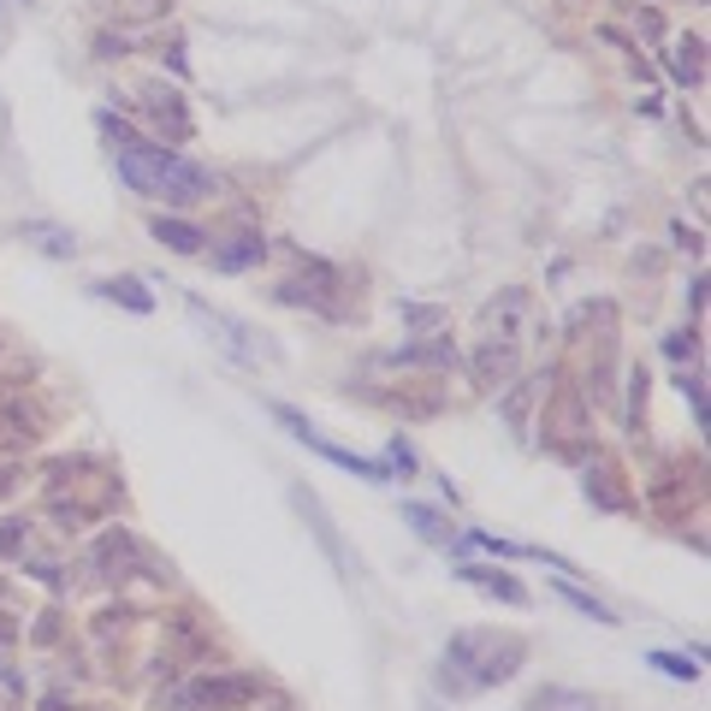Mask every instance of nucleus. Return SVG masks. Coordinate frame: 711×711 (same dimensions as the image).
<instances>
[{"mask_svg": "<svg viewBox=\"0 0 711 711\" xmlns=\"http://www.w3.org/2000/svg\"><path fill=\"white\" fill-rule=\"evenodd\" d=\"M261 256H267L261 232H237L232 244H220V249H214V267H220V273H237V267H256Z\"/></svg>", "mask_w": 711, "mask_h": 711, "instance_id": "0eeeda50", "label": "nucleus"}, {"mask_svg": "<svg viewBox=\"0 0 711 711\" xmlns=\"http://www.w3.org/2000/svg\"><path fill=\"white\" fill-rule=\"evenodd\" d=\"M700 36H682L676 42V54H670V66H676V78L682 83H706V54H700Z\"/></svg>", "mask_w": 711, "mask_h": 711, "instance_id": "9d476101", "label": "nucleus"}, {"mask_svg": "<svg viewBox=\"0 0 711 711\" xmlns=\"http://www.w3.org/2000/svg\"><path fill=\"white\" fill-rule=\"evenodd\" d=\"M113 160H119V178L137 190V196L148 202H167V208H190V202H202L214 190V178L196 167V160L172 155V148L160 143H131V148H113Z\"/></svg>", "mask_w": 711, "mask_h": 711, "instance_id": "f03ea898", "label": "nucleus"}, {"mask_svg": "<svg viewBox=\"0 0 711 711\" xmlns=\"http://www.w3.org/2000/svg\"><path fill=\"white\" fill-rule=\"evenodd\" d=\"M167 7L172 0H101V12L119 24H155V18H167Z\"/></svg>", "mask_w": 711, "mask_h": 711, "instance_id": "6e6552de", "label": "nucleus"}, {"mask_svg": "<svg viewBox=\"0 0 711 711\" xmlns=\"http://www.w3.org/2000/svg\"><path fill=\"white\" fill-rule=\"evenodd\" d=\"M646 664H658L664 676H676V682H694V676H700V664H694V658H682V652H652Z\"/></svg>", "mask_w": 711, "mask_h": 711, "instance_id": "4468645a", "label": "nucleus"}, {"mask_svg": "<svg viewBox=\"0 0 711 711\" xmlns=\"http://www.w3.org/2000/svg\"><path fill=\"white\" fill-rule=\"evenodd\" d=\"M297 504H302V516H309V522H314V533H321V540H326V552H333V564H345V545H338V540H333V528H326V516H321V504H314V499H309V492H297Z\"/></svg>", "mask_w": 711, "mask_h": 711, "instance_id": "ddd939ff", "label": "nucleus"}, {"mask_svg": "<svg viewBox=\"0 0 711 711\" xmlns=\"http://www.w3.org/2000/svg\"><path fill=\"white\" fill-rule=\"evenodd\" d=\"M522 711H599L593 694H576V688H540Z\"/></svg>", "mask_w": 711, "mask_h": 711, "instance_id": "1a4fd4ad", "label": "nucleus"}, {"mask_svg": "<svg viewBox=\"0 0 711 711\" xmlns=\"http://www.w3.org/2000/svg\"><path fill=\"white\" fill-rule=\"evenodd\" d=\"M456 576L468 581V587H480V593H492V599H504V605H522L528 593H522V581L516 576H499V569H480V564H463Z\"/></svg>", "mask_w": 711, "mask_h": 711, "instance_id": "423d86ee", "label": "nucleus"}, {"mask_svg": "<svg viewBox=\"0 0 711 711\" xmlns=\"http://www.w3.org/2000/svg\"><path fill=\"white\" fill-rule=\"evenodd\" d=\"M528 658V641L522 634H499V629H463L451 634L444 646V670H439V688L468 700V694H487L499 682H510Z\"/></svg>", "mask_w": 711, "mask_h": 711, "instance_id": "f257e3e1", "label": "nucleus"}, {"mask_svg": "<svg viewBox=\"0 0 711 711\" xmlns=\"http://www.w3.org/2000/svg\"><path fill=\"white\" fill-rule=\"evenodd\" d=\"M273 415H279V422H285V427H290V434H297L302 444H314V451H321L326 463H338V468H355V475H362V480H391V468H386V463H367V456H355V451H338V444H326V439L314 434L309 422H302L297 410H285V403H279Z\"/></svg>", "mask_w": 711, "mask_h": 711, "instance_id": "39448f33", "label": "nucleus"}, {"mask_svg": "<svg viewBox=\"0 0 711 711\" xmlns=\"http://www.w3.org/2000/svg\"><path fill=\"white\" fill-rule=\"evenodd\" d=\"M155 237H160L167 249H178V256H196V249H202V232H196V225H184V220H167V214L155 220Z\"/></svg>", "mask_w": 711, "mask_h": 711, "instance_id": "9b49d317", "label": "nucleus"}, {"mask_svg": "<svg viewBox=\"0 0 711 711\" xmlns=\"http://www.w3.org/2000/svg\"><path fill=\"white\" fill-rule=\"evenodd\" d=\"M101 297H113V302H125V309L148 314V290H137V279H107V285H101Z\"/></svg>", "mask_w": 711, "mask_h": 711, "instance_id": "f8f14e48", "label": "nucleus"}, {"mask_svg": "<svg viewBox=\"0 0 711 711\" xmlns=\"http://www.w3.org/2000/svg\"><path fill=\"white\" fill-rule=\"evenodd\" d=\"M24 237H30V244H42V249H54V256H72V244L54 232V225H24Z\"/></svg>", "mask_w": 711, "mask_h": 711, "instance_id": "2eb2a0df", "label": "nucleus"}, {"mask_svg": "<svg viewBox=\"0 0 711 711\" xmlns=\"http://www.w3.org/2000/svg\"><path fill=\"white\" fill-rule=\"evenodd\" d=\"M564 599H569V605H576V611H587L593 622H617V617H611V611H605V605H599V599H587V593H576V587H569V593H564Z\"/></svg>", "mask_w": 711, "mask_h": 711, "instance_id": "f3484780", "label": "nucleus"}, {"mask_svg": "<svg viewBox=\"0 0 711 711\" xmlns=\"http://www.w3.org/2000/svg\"><path fill=\"white\" fill-rule=\"evenodd\" d=\"M256 694L261 688L249 676H202L178 694V711H237V706L256 700Z\"/></svg>", "mask_w": 711, "mask_h": 711, "instance_id": "7ed1b4c3", "label": "nucleus"}, {"mask_svg": "<svg viewBox=\"0 0 711 711\" xmlns=\"http://www.w3.org/2000/svg\"><path fill=\"white\" fill-rule=\"evenodd\" d=\"M131 107L143 113L155 131H172V137H190V107H184V95L167 83H143V89H131Z\"/></svg>", "mask_w": 711, "mask_h": 711, "instance_id": "20e7f679", "label": "nucleus"}, {"mask_svg": "<svg viewBox=\"0 0 711 711\" xmlns=\"http://www.w3.org/2000/svg\"><path fill=\"white\" fill-rule=\"evenodd\" d=\"M403 516L415 522V533H427V540H444V528H439V516H434V510H422V504H410Z\"/></svg>", "mask_w": 711, "mask_h": 711, "instance_id": "dca6fc26", "label": "nucleus"}]
</instances>
